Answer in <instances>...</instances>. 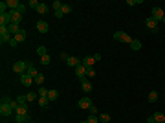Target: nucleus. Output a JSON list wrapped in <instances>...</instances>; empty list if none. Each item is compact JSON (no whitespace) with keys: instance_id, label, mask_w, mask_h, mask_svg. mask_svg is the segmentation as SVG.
I'll return each instance as SVG.
<instances>
[{"instance_id":"nucleus-1","label":"nucleus","mask_w":165,"mask_h":123,"mask_svg":"<svg viewBox=\"0 0 165 123\" xmlns=\"http://www.w3.org/2000/svg\"><path fill=\"white\" fill-rule=\"evenodd\" d=\"M114 39H116V41H119V42L128 44V46H130V42H132V37L127 35L125 31H116V33H114Z\"/></svg>"},{"instance_id":"nucleus-2","label":"nucleus","mask_w":165,"mask_h":123,"mask_svg":"<svg viewBox=\"0 0 165 123\" xmlns=\"http://www.w3.org/2000/svg\"><path fill=\"white\" fill-rule=\"evenodd\" d=\"M13 72H17L18 75L26 73V72H28V63H24V61H17V63L13 65Z\"/></svg>"},{"instance_id":"nucleus-3","label":"nucleus","mask_w":165,"mask_h":123,"mask_svg":"<svg viewBox=\"0 0 165 123\" xmlns=\"http://www.w3.org/2000/svg\"><path fill=\"white\" fill-rule=\"evenodd\" d=\"M11 39H13V35L7 31V28H0V42H2V44H9Z\"/></svg>"},{"instance_id":"nucleus-4","label":"nucleus","mask_w":165,"mask_h":123,"mask_svg":"<svg viewBox=\"0 0 165 123\" xmlns=\"http://www.w3.org/2000/svg\"><path fill=\"white\" fill-rule=\"evenodd\" d=\"M151 17L154 18V20H158V22H162V20H163V18H165V13L162 11V7H158V6H154V7H152V15H151Z\"/></svg>"},{"instance_id":"nucleus-5","label":"nucleus","mask_w":165,"mask_h":123,"mask_svg":"<svg viewBox=\"0 0 165 123\" xmlns=\"http://www.w3.org/2000/svg\"><path fill=\"white\" fill-rule=\"evenodd\" d=\"M86 70H88V68L81 63V65H79V66L75 68V75L79 77V79H86Z\"/></svg>"},{"instance_id":"nucleus-6","label":"nucleus","mask_w":165,"mask_h":123,"mask_svg":"<svg viewBox=\"0 0 165 123\" xmlns=\"http://www.w3.org/2000/svg\"><path fill=\"white\" fill-rule=\"evenodd\" d=\"M9 24H11V17H9V11L0 15V28H7Z\"/></svg>"},{"instance_id":"nucleus-7","label":"nucleus","mask_w":165,"mask_h":123,"mask_svg":"<svg viewBox=\"0 0 165 123\" xmlns=\"http://www.w3.org/2000/svg\"><path fill=\"white\" fill-rule=\"evenodd\" d=\"M9 17H11V24H20L22 20V13H18V11H9Z\"/></svg>"},{"instance_id":"nucleus-8","label":"nucleus","mask_w":165,"mask_h":123,"mask_svg":"<svg viewBox=\"0 0 165 123\" xmlns=\"http://www.w3.org/2000/svg\"><path fill=\"white\" fill-rule=\"evenodd\" d=\"M33 81H35V79H33L31 75H29V73H22V75H20V83H22L24 86H31Z\"/></svg>"},{"instance_id":"nucleus-9","label":"nucleus","mask_w":165,"mask_h":123,"mask_svg":"<svg viewBox=\"0 0 165 123\" xmlns=\"http://www.w3.org/2000/svg\"><path fill=\"white\" fill-rule=\"evenodd\" d=\"M145 26L149 29H152V31H158V20H154L152 17H149L147 20H145Z\"/></svg>"},{"instance_id":"nucleus-10","label":"nucleus","mask_w":165,"mask_h":123,"mask_svg":"<svg viewBox=\"0 0 165 123\" xmlns=\"http://www.w3.org/2000/svg\"><path fill=\"white\" fill-rule=\"evenodd\" d=\"M90 107H92V101H90V97H81V99H79V109L88 110Z\"/></svg>"},{"instance_id":"nucleus-11","label":"nucleus","mask_w":165,"mask_h":123,"mask_svg":"<svg viewBox=\"0 0 165 123\" xmlns=\"http://www.w3.org/2000/svg\"><path fill=\"white\" fill-rule=\"evenodd\" d=\"M11 112H13V109L9 105H0V116H2V118L11 116Z\"/></svg>"},{"instance_id":"nucleus-12","label":"nucleus","mask_w":165,"mask_h":123,"mask_svg":"<svg viewBox=\"0 0 165 123\" xmlns=\"http://www.w3.org/2000/svg\"><path fill=\"white\" fill-rule=\"evenodd\" d=\"M81 88H83L84 94H90V92H92V83L88 79H81Z\"/></svg>"},{"instance_id":"nucleus-13","label":"nucleus","mask_w":165,"mask_h":123,"mask_svg":"<svg viewBox=\"0 0 165 123\" xmlns=\"http://www.w3.org/2000/svg\"><path fill=\"white\" fill-rule=\"evenodd\" d=\"M37 29H39V33H48L50 26H48L46 20H39V22H37Z\"/></svg>"},{"instance_id":"nucleus-14","label":"nucleus","mask_w":165,"mask_h":123,"mask_svg":"<svg viewBox=\"0 0 165 123\" xmlns=\"http://www.w3.org/2000/svg\"><path fill=\"white\" fill-rule=\"evenodd\" d=\"M6 4H7V9H9V11H17L18 6H20V2H18V0H6Z\"/></svg>"},{"instance_id":"nucleus-15","label":"nucleus","mask_w":165,"mask_h":123,"mask_svg":"<svg viewBox=\"0 0 165 123\" xmlns=\"http://www.w3.org/2000/svg\"><path fill=\"white\" fill-rule=\"evenodd\" d=\"M26 37H28V31H26V29H22V28H20V31H18L17 35H15L17 42H24V41H26Z\"/></svg>"},{"instance_id":"nucleus-16","label":"nucleus","mask_w":165,"mask_h":123,"mask_svg":"<svg viewBox=\"0 0 165 123\" xmlns=\"http://www.w3.org/2000/svg\"><path fill=\"white\" fill-rule=\"evenodd\" d=\"M130 50H134V52L141 50V41H138V39H132V42H130Z\"/></svg>"},{"instance_id":"nucleus-17","label":"nucleus","mask_w":165,"mask_h":123,"mask_svg":"<svg viewBox=\"0 0 165 123\" xmlns=\"http://www.w3.org/2000/svg\"><path fill=\"white\" fill-rule=\"evenodd\" d=\"M94 63H96V59H94V57H90V55H86V57L83 59V65L86 66V68H92Z\"/></svg>"},{"instance_id":"nucleus-18","label":"nucleus","mask_w":165,"mask_h":123,"mask_svg":"<svg viewBox=\"0 0 165 123\" xmlns=\"http://www.w3.org/2000/svg\"><path fill=\"white\" fill-rule=\"evenodd\" d=\"M57 97H59V92L55 90V88L48 90V99H50V101H57Z\"/></svg>"},{"instance_id":"nucleus-19","label":"nucleus","mask_w":165,"mask_h":123,"mask_svg":"<svg viewBox=\"0 0 165 123\" xmlns=\"http://www.w3.org/2000/svg\"><path fill=\"white\" fill-rule=\"evenodd\" d=\"M7 31H9V33H11V35L15 37V35H17L18 31H20V28H18L17 24H9V26H7Z\"/></svg>"},{"instance_id":"nucleus-20","label":"nucleus","mask_w":165,"mask_h":123,"mask_svg":"<svg viewBox=\"0 0 165 123\" xmlns=\"http://www.w3.org/2000/svg\"><path fill=\"white\" fill-rule=\"evenodd\" d=\"M66 63H68V65H70V66H73V68H77V66H79V65H81V63H83V61H79V59H77V57H70V59H68V61H66Z\"/></svg>"},{"instance_id":"nucleus-21","label":"nucleus","mask_w":165,"mask_h":123,"mask_svg":"<svg viewBox=\"0 0 165 123\" xmlns=\"http://www.w3.org/2000/svg\"><path fill=\"white\" fill-rule=\"evenodd\" d=\"M35 11H37L39 15H46V13H48V6H46V4H42V2H41V4H39V7L35 9Z\"/></svg>"},{"instance_id":"nucleus-22","label":"nucleus","mask_w":165,"mask_h":123,"mask_svg":"<svg viewBox=\"0 0 165 123\" xmlns=\"http://www.w3.org/2000/svg\"><path fill=\"white\" fill-rule=\"evenodd\" d=\"M15 116H17V123H28L29 121L28 114H15Z\"/></svg>"},{"instance_id":"nucleus-23","label":"nucleus","mask_w":165,"mask_h":123,"mask_svg":"<svg viewBox=\"0 0 165 123\" xmlns=\"http://www.w3.org/2000/svg\"><path fill=\"white\" fill-rule=\"evenodd\" d=\"M26 73H29V75H31L33 77V79H35V75H37V70H35V66H33V63H28V72Z\"/></svg>"},{"instance_id":"nucleus-24","label":"nucleus","mask_w":165,"mask_h":123,"mask_svg":"<svg viewBox=\"0 0 165 123\" xmlns=\"http://www.w3.org/2000/svg\"><path fill=\"white\" fill-rule=\"evenodd\" d=\"M39 105H41L42 107V109H46V107H48V103H50V99H48V96H42V97H39Z\"/></svg>"},{"instance_id":"nucleus-25","label":"nucleus","mask_w":165,"mask_h":123,"mask_svg":"<svg viewBox=\"0 0 165 123\" xmlns=\"http://www.w3.org/2000/svg\"><path fill=\"white\" fill-rule=\"evenodd\" d=\"M147 99H149V103H156L158 101V92L156 90H151V94H149Z\"/></svg>"},{"instance_id":"nucleus-26","label":"nucleus","mask_w":165,"mask_h":123,"mask_svg":"<svg viewBox=\"0 0 165 123\" xmlns=\"http://www.w3.org/2000/svg\"><path fill=\"white\" fill-rule=\"evenodd\" d=\"M154 120H156V123H165V116L162 114V112H154Z\"/></svg>"},{"instance_id":"nucleus-27","label":"nucleus","mask_w":165,"mask_h":123,"mask_svg":"<svg viewBox=\"0 0 165 123\" xmlns=\"http://www.w3.org/2000/svg\"><path fill=\"white\" fill-rule=\"evenodd\" d=\"M26 99H28V103L39 99V92H29V94H26Z\"/></svg>"},{"instance_id":"nucleus-28","label":"nucleus","mask_w":165,"mask_h":123,"mask_svg":"<svg viewBox=\"0 0 165 123\" xmlns=\"http://www.w3.org/2000/svg\"><path fill=\"white\" fill-rule=\"evenodd\" d=\"M15 114H28V105H18V109L15 110Z\"/></svg>"},{"instance_id":"nucleus-29","label":"nucleus","mask_w":165,"mask_h":123,"mask_svg":"<svg viewBox=\"0 0 165 123\" xmlns=\"http://www.w3.org/2000/svg\"><path fill=\"white\" fill-rule=\"evenodd\" d=\"M97 118H99V123H108L110 121V114H107V112H105V114H99Z\"/></svg>"},{"instance_id":"nucleus-30","label":"nucleus","mask_w":165,"mask_h":123,"mask_svg":"<svg viewBox=\"0 0 165 123\" xmlns=\"http://www.w3.org/2000/svg\"><path fill=\"white\" fill-rule=\"evenodd\" d=\"M72 6L70 4H62V7H61V11H62V15H68V13H72Z\"/></svg>"},{"instance_id":"nucleus-31","label":"nucleus","mask_w":165,"mask_h":123,"mask_svg":"<svg viewBox=\"0 0 165 123\" xmlns=\"http://www.w3.org/2000/svg\"><path fill=\"white\" fill-rule=\"evenodd\" d=\"M35 83H37L39 86H42V83H44V75H42V73H37V75H35Z\"/></svg>"},{"instance_id":"nucleus-32","label":"nucleus","mask_w":165,"mask_h":123,"mask_svg":"<svg viewBox=\"0 0 165 123\" xmlns=\"http://www.w3.org/2000/svg\"><path fill=\"white\" fill-rule=\"evenodd\" d=\"M37 53H39V55H41V57L48 55V50H46V46H39V48H37Z\"/></svg>"},{"instance_id":"nucleus-33","label":"nucleus","mask_w":165,"mask_h":123,"mask_svg":"<svg viewBox=\"0 0 165 123\" xmlns=\"http://www.w3.org/2000/svg\"><path fill=\"white\" fill-rule=\"evenodd\" d=\"M11 101H13L11 97H7V96H2V99H0V105H9Z\"/></svg>"},{"instance_id":"nucleus-34","label":"nucleus","mask_w":165,"mask_h":123,"mask_svg":"<svg viewBox=\"0 0 165 123\" xmlns=\"http://www.w3.org/2000/svg\"><path fill=\"white\" fill-rule=\"evenodd\" d=\"M52 7L55 9V11H61V7H62V4H61V2H59V0H55V2L52 4Z\"/></svg>"},{"instance_id":"nucleus-35","label":"nucleus","mask_w":165,"mask_h":123,"mask_svg":"<svg viewBox=\"0 0 165 123\" xmlns=\"http://www.w3.org/2000/svg\"><path fill=\"white\" fill-rule=\"evenodd\" d=\"M4 13H7V4L0 2V15H4Z\"/></svg>"},{"instance_id":"nucleus-36","label":"nucleus","mask_w":165,"mask_h":123,"mask_svg":"<svg viewBox=\"0 0 165 123\" xmlns=\"http://www.w3.org/2000/svg\"><path fill=\"white\" fill-rule=\"evenodd\" d=\"M86 121H88V123H99V118H97V116H94V114H90Z\"/></svg>"},{"instance_id":"nucleus-37","label":"nucleus","mask_w":165,"mask_h":123,"mask_svg":"<svg viewBox=\"0 0 165 123\" xmlns=\"http://www.w3.org/2000/svg\"><path fill=\"white\" fill-rule=\"evenodd\" d=\"M94 75H96V70H94V68H88L86 70V79H92Z\"/></svg>"},{"instance_id":"nucleus-38","label":"nucleus","mask_w":165,"mask_h":123,"mask_svg":"<svg viewBox=\"0 0 165 123\" xmlns=\"http://www.w3.org/2000/svg\"><path fill=\"white\" fill-rule=\"evenodd\" d=\"M17 103H18V105H28V99H26V96H18Z\"/></svg>"},{"instance_id":"nucleus-39","label":"nucleus","mask_w":165,"mask_h":123,"mask_svg":"<svg viewBox=\"0 0 165 123\" xmlns=\"http://www.w3.org/2000/svg\"><path fill=\"white\" fill-rule=\"evenodd\" d=\"M41 63H42V65H50V63H52V59H50V55H44V57H41Z\"/></svg>"},{"instance_id":"nucleus-40","label":"nucleus","mask_w":165,"mask_h":123,"mask_svg":"<svg viewBox=\"0 0 165 123\" xmlns=\"http://www.w3.org/2000/svg\"><path fill=\"white\" fill-rule=\"evenodd\" d=\"M42 96H48V90L44 86H39V97H42Z\"/></svg>"},{"instance_id":"nucleus-41","label":"nucleus","mask_w":165,"mask_h":123,"mask_svg":"<svg viewBox=\"0 0 165 123\" xmlns=\"http://www.w3.org/2000/svg\"><path fill=\"white\" fill-rule=\"evenodd\" d=\"M39 4H41L39 0H29V2H28V6H31V7H35V9H37V7H39Z\"/></svg>"},{"instance_id":"nucleus-42","label":"nucleus","mask_w":165,"mask_h":123,"mask_svg":"<svg viewBox=\"0 0 165 123\" xmlns=\"http://www.w3.org/2000/svg\"><path fill=\"white\" fill-rule=\"evenodd\" d=\"M88 110H90V114H94V116H97V109H96V107H94V105H92V107H90V109H88Z\"/></svg>"},{"instance_id":"nucleus-43","label":"nucleus","mask_w":165,"mask_h":123,"mask_svg":"<svg viewBox=\"0 0 165 123\" xmlns=\"http://www.w3.org/2000/svg\"><path fill=\"white\" fill-rule=\"evenodd\" d=\"M17 44H18V42H17V39H15V37L11 39V41H9V46H11V48H15V46H17Z\"/></svg>"},{"instance_id":"nucleus-44","label":"nucleus","mask_w":165,"mask_h":123,"mask_svg":"<svg viewBox=\"0 0 165 123\" xmlns=\"http://www.w3.org/2000/svg\"><path fill=\"white\" fill-rule=\"evenodd\" d=\"M128 6H136V4H141V0H138V2H134V0H127Z\"/></svg>"},{"instance_id":"nucleus-45","label":"nucleus","mask_w":165,"mask_h":123,"mask_svg":"<svg viewBox=\"0 0 165 123\" xmlns=\"http://www.w3.org/2000/svg\"><path fill=\"white\" fill-rule=\"evenodd\" d=\"M17 11H18V13H24V11H26V6H24V4H20V6H18V9H17Z\"/></svg>"},{"instance_id":"nucleus-46","label":"nucleus","mask_w":165,"mask_h":123,"mask_svg":"<svg viewBox=\"0 0 165 123\" xmlns=\"http://www.w3.org/2000/svg\"><path fill=\"white\" fill-rule=\"evenodd\" d=\"M61 59H62V61H68V59H70V55H68V53H64V52H62V53H61Z\"/></svg>"},{"instance_id":"nucleus-47","label":"nucleus","mask_w":165,"mask_h":123,"mask_svg":"<svg viewBox=\"0 0 165 123\" xmlns=\"http://www.w3.org/2000/svg\"><path fill=\"white\" fill-rule=\"evenodd\" d=\"M147 123H156V120H154V116H149V118H147Z\"/></svg>"},{"instance_id":"nucleus-48","label":"nucleus","mask_w":165,"mask_h":123,"mask_svg":"<svg viewBox=\"0 0 165 123\" xmlns=\"http://www.w3.org/2000/svg\"><path fill=\"white\" fill-rule=\"evenodd\" d=\"M28 123H33V121H31V120H29V121H28Z\"/></svg>"},{"instance_id":"nucleus-49","label":"nucleus","mask_w":165,"mask_h":123,"mask_svg":"<svg viewBox=\"0 0 165 123\" xmlns=\"http://www.w3.org/2000/svg\"><path fill=\"white\" fill-rule=\"evenodd\" d=\"M81 123H88V121H81Z\"/></svg>"}]
</instances>
